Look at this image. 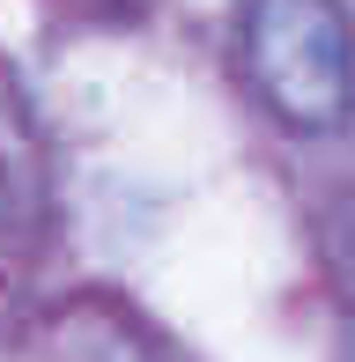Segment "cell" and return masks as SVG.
Masks as SVG:
<instances>
[{"mask_svg": "<svg viewBox=\"0 0 355 362\" xmlns=\"http://www.w3.org/2000/svg\"><path fill=\"white\" fill-rule=\"evenodd\" d=\"M245 67L267 111L296 134H333L355 111V30L341 0H252Z\"/></svg>", "mask_w": 355, "mask_h": 362, "instance_id": "6da1fadb", "label": "cell"}]
</instances>
